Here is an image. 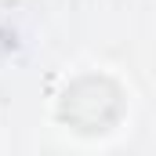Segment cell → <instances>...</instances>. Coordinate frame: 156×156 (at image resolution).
Returning <instances> with one entry per match:
<instances>
[{
	"mask_svg": "<svg viewBox=\"0 0 156 156\" xmlns=\"http://www.w3.org/2000/svg\"><path fill=\"white\" fill-rule=\"evenodd\" d=\"M123 116H127V91L109 73L94 69L76 73L73 80H66V87L55 98V120L62 123V131L83 142L116 134Z\"/></svg>",
	"mask_w": 156,
	"mask_h": 156,
	"instance_id": "obj_1",
	"label": "cell"
}]
</instances>
